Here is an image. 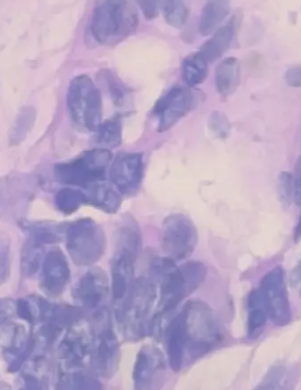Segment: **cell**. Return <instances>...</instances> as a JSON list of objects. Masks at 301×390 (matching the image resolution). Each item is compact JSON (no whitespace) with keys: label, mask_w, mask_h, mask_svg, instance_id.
Wrapping results in <instances>:
<instances>
[{"label":"cell","mask_w":301,"mask_h":390,"mask_svg":"<svg viewBox=\"0 0 301 390\" xmlns=\"http://www.w3.org/2000/svg\"><path fill=\"white\" fill-rule=\"evenodd\" d=\"M111 158L110 152L104 148L86 150L72 160L57 164L55 175L62 183L90 186L105 179Z\"/></svg>","instance_id":"cell-3"},{"label":"cell","mask_w":301,"mask_h":390,"mask_svg":"<svg viewBox=\"0 0 301 390\" xmlns=\"http://www.w3.org/2000/svg\"><path fill=\"white\" fill-rule=\"evenodd\" d=\"M143 175V157L141 153H122L114 159L110 168V177L118 192L132 195L139 188Z\"/></svg>","instance_id":"cell-10"},{"label":"cell","mask_w":301,"mask_h":390,"mask_svg":"<svg viewBox=\"0 0 301 390\" xmlns=\"http://www.w3.org/2000/svg\"><path fill=\"white\" fill-rule=\"evenodd\" d=\"M174 262L167 256L157 257L151 264V273L160 284L158 311L155 318L176 308L196 289Z\"/></svg>","instance_id":"cell-4"},{"label":"cell","mask_w":301,"mask_h":390,"mask_svg":"<svg viewBox=\"0 0 301 390\" xmlns=\"http://www.w3.org/2000/svg\"><path fill=\"white\" fill-rule=\"evenodd\" d=\"M44 281L46 287L52 292L61 290L68 278L69 269L67 261L61 251H50L43 263Z\"/></svg>","instance_id":"cell-15"},{"label":"cell","mask_w":301,"mask_h":390,"mask_svg":"<svg viewBox=\"0 0 301 390\" xmlns=\"http://www.w3.org/2000/svg\"><path fill=\"white\" fill-rule=\"evenodd\" d=\"M247 333L250 338L258 337L269 319L266 305L259 287L253 289L246 300Z\"/></svg>","instance_id":"cell-16"},{"label":"cell","mask_w":301,"mask_h":390,"mask_svg":"<svg viewBox=\"0 0 301 390\" xmlns=\"http://www.w3.org/2000/svg\"><path fill=\"white\" fill-rule=\"evenodd\" d=\"M291 175L287 172L282 173L279 177V195L284 203L289 202L291 199Z\"/></svg>","instance_id":"cell-29"},{"label":"cell","mask_w":301,"mask_h":390,"mask_svg":"<svg viewBox=\"0 0 301 390\" xmlns=\"http://www.w3.org/2000/svg\"><path fill=\"white\" fill-rule=\"evenodd\" d=\"M117 351V343L114 335L110 331L102 334V339L98 347V357L101 367L108 369Z\"/></svg>","instance_id":"cell-26"},{"label":"cell","mask_w":301,"mask_h":390,"mask_svg":"<svg viewBox=\"0 0 301 390\" xmlns=\"http://www.w3.org/2000/svg\"><path fill=\"white\" fill-rule=\"evenodd\" d=\"M197 241L196 228L188 217L179 213L166 217L162 226V246L168 257L174 260L188 257Z\"/></svg>","instance_id":"cell-5"},{"label":"cell","mask_w":301,"mask_h":390,"mask_svg":"<svg viewBox=\"0 0 301 390\" xmlns=\"http://www.w3.org/2000/svg\"><path fill=\"white\" fill-rule=\"evenodd\" d=\"M259 289L266 305L269 319L279 326L289 324L291 311L282 268L277 266L266 273L260 282Z\"/></svg>","instance_id":"cell-7"},{"label":"cell","mask_w":301,"mask_h":390,"mask_svg":"<svg viewBox=\"0 0 301 390\" xmlns=\"http://www.w3.org/2000/svg\"><path fill=\"white\" fill-rule=\"evenodd\" d=\"M143 14L148 19L155 18L158 14L157 3L155 1H137Z\"/></svg>","instance_id":"cell-30"},{"label":"cell","mask_w":301,"mask_h":390,"mask_svg":"<svg viewBox=\"0 0 301 390\" xmlns=\"http://www.w3.org/2000/svg\"><path fill=\"white\" fill-rule=\"evenodd\" d=\"M135 256L133 252L122 247L113 260V295L119 321L124 319L131 298Z\"/></svg>","instance_id":"cell-8"},{"label":"cell","mask_w":301,"mask_h":390,"mask_svg":"<svg viewBox=\"0 0 301 390\" xmlns=\"http://www.w3.org/2000/svg\"><path fill=\"white\" fill-rule=\"evenodd\" d=\"M234 31V26L231 23L222 26L201 46L199 52L207 62L215 61L229 49L233 39Z\"/></svg>","instance_id":"cell-18"},{"label":"cell","mask_w":301,"mask_h":390,"mask_svg":"<svg viewBox=\"0 0 301 390\" xmlns=\"http://www.w3.org/2000/svg\"><path fill=\"white\" fill-rule=\"evenodd\" d=\"M105 76L114 104L117 106H122L124 101L126 90L111 73L107 72L105 73Z\"/></svg>","instance_id":"cell-27"},{"label":"cell","mask_w":301,"mask_h":390,"mask_svg":"<svg viewBox=\"0 0 301 390\" xmlns=\"http://www.w3.org/2000/svg\"><path fill=\"white\" fill-rule=\"evenodd\" d=\"M162 8L164 18L170 26L179 28L186 23L188 8L183 1H165Z\"/></svg>","instance_id":"cell-25"},{"label":"cell","mask_w":301,"mask_h":390,"mask_svg":"<svg viewBox=\"0 0 301 390\" xmlns=\"http://www.w3.org/2000/svg\"><path fill=\"white\" fill-rule=\"evenodd\" d=\"M17 312L19 316L31 322L32 317L26 302L22 300L18 301Z\"/></svg>","instance_id":"cell-33"},{"label":"cell","mask_w":301,"mask_h":390,"mask_svg":"<svg viewBox=\"0 0 301 390\" xmlns=\"http://www.w3.org/2000/svg\"><path fill=\"white\" fill-rule=\"evenodd\" d=\"M209 126L211 129L219 136L224 135L229 129V121L223 113L214 111L210 116Z\"/></svg>","instance_id":"cell-28"},{"label":"cell","mask_w":301,"mask_h":390,"mask_svg":"<svg viewBox=\"0 0 301 390\" xmlns=\"http://www.w3.org/2000/svg\"><path fill=\"white\" fill-rule=\"evenodd\" d=\"M86 202H88V197L84 193L70 188L61 190L55 197L56 206L65 213H72Z\"/></svg>","instance_id":"cell-24"},{"label":"cell","mask_w":301,"mask_h":390,"mask_svg":"<svg viewBox=\"0 0 301 390\" xmlns=\"http://www.w3.org/2000/svg\"><path fill=\"white\" fill-rule=\"evenodd\" d=\"M139 23L137 10L126 1H102L93 9L90 32L95 41L109 44L134 32Z\"/></svg>","instance_id":"cell-2"},{"label":"cell","mask_w":301,"mask_h":390,"mask_svg":"<svg viewBox=\"0 0 301 390\" xmlns=\"http://www.w3.org/2000/svg\"><path fill=\"white\" fill-rule=\"evenodd\" d=\"M94 84L87 75H79L70 81L67 95L66 108L70 117L77 125L82 126L83 114L88 95Z\"/></svg>","instance_id":"cell-13"},{"label":"cell","mask_w":301,"mask_h":390,"mask_svg":"<svg viewBox=\"0 0 301 390\" xmlns=\"http://www.w3.org/2000/svg\"><path fill=\"white\" fill-rule=\"evenodd\" d=\"M97 142L114 148L121 143V126L118 119L113 118L101 123L97 130Z\"/></svg>","instance_id":"cell-23"},{"label":"cell","mask_w":301,"mask_h":390,"mask_svg":"<svg viewBox=\"0 0 301 390\" xmlns=\"http://www.w3.org/2000/svg\"><path fill=\"white\" fill-rule=\"evenodd\" d=\"M294 190L298 201L301 203V156L295 164Z\"/></svg>","instance_id":"cell-32"},{"label":"cell","mask_w":301,"mask_h":390,"mask_svg":"<svg viewBox=\"0 0 301 390\" xmlns=\"http://www.w3.org/2000/svg\"><path fill=\"white\" fill-rule=\"evenodd\" d=\"M161 353L157 349H142L137 355L133 371V379L137 388L146 387L153 375L164 369Z\"/></svg>","instance_id":"cell-14"},{"label":"cell","mask_w":301,"mask_h":390,"mask_svg":"<svg viewBox=\"0 0 301 390\" xmlns=\"http://www.w3.org/2000/svg\"><path fill=\"white\" fill-rule=\"evenodd\" d=\"M240 66L237 59L230 57L222 60L215 70V85L217 92L223 97L234 91L239 83Z\"/></svg>","instance_id":"cell-17"},{"label":"cell","mask_w":301,"mask_h":390,"mask_svg":"<svg viewBox=\"0 0 301 390\" xmlns=\"http://www.w3.org/2000/svg\"><path fill=\"white\" fill-rule=\"evenodd\" d=\"M66 238L68 253L78 264L93 262L103 251V235L90 219H81L72 224L68 228Z\"/></svg>","instance_id":"cell-6"},{"label":"cell","mask_w":301,"mask_h":390,"mask_svg":"<svg viewBox=\"0 0 301 390\" xmlns=\"http://www.w3.org/2000/svg\"><path fill=\"white\" fill-rule=\"evenodd\" d=\"M185 315L183 309L168 324L165 340L168 362L171 369L179 371L186 361L184 335Z\"/></svg>","instance_id":"cell-12"},{"label":"cell","mask_w":301,"mask_h":390,"mask_svg":"<svg viewBox=\"0 0 301 390\" xmlns=\"http://www.w3.org/2000/svg\"><path fill=\"white\" fill-rule=\"evenodd\" d=\"M185 315L186 359H197L216 347L222 340L219 323L210 306L203 301H188Z\"/></svg>","instance_id":"cell-1"},{"label":"cell","mask_w":301,"mask_h":390,"mask_svg":"<svg viewBox=\"0 0 301 390\" xmlns=\"http://www.w3.org/2000/svg\"><path fill=\"white\" fill-rule=\"evenodd\" d=\"M102 102L100 90L95 86L90 90L85 107L82 126L90 131H97L101 124Z\"/></svg>","instance_id":"cell-22"},{"label":"cell","mask_w":301,"mask_h":390,"mask_svg":"<svg viewBox=\"0 0 301 390\" xmlns=\"http://www.w3.org/2000/svg\"><path fill=\"white\" fill-rule=\"evenodd\" d=\"M285 79L288 84L291 86H301V67L289 69L286 72Z\"/></svg>","instance_id":"cell-31"},{"label":"cell","mask_w":301,"mask_h":390,"mask_svg":"<svg viewBox=\"0 0 301 390\" xmlns=\"http://www.w3.org/2000/svg\"><path fill=\"white\" fill-rule=\"evenodd\" d=\"M293 279L295 282H301V260L295 267L293 272Z\"/></svg>","instance_id":"cell-34"},{"label":"cell","mask_w":301,"mask_h":390,"mask_svg":"<svg viewBox=\"0 0 301 390\" xmlns=\"http://www.w3.org/2000/svg\"><path fill=\"white\" fill-rule=\"evenodd\" d=\"M294 235H295V239H298L301 237V212L299 216L298 224L295 229Z\"/></svg>","instance_id":"cell-35"},{"label":"cell","mask_w":301,"mask_h":390,"mask_svg":"<svg viewBox=\"0 0 301 390\" xmlns=\"http://www.w3.org/2000/svg\"><path fill=\"white\" fill-rule=\"evenodd\" d=\"M194 96L191 90L182 86H174L155 102L152 113L157 119V129L164 132L171 128L191 110Z\"/></svg>","instance_id":"cell-9"},{"label":"cell","mask_w":301,"mask_h":390,"mask_svg":"<svg viewBox=\"0 0 301 390\" xmlns=\"http://www.w3.org/2000/svg\"><path fill=\"white\" fill-rule=\"evenodd\" d=\"M134 289L135 293L131 296L128 309L133 315V333L141 336L146 333V318L155 297V288L142 277L137 280Z\"/></svg>","instance_id":"cell-11"},{"label":"cell","mask_w":301,"mask_h":390,"mask_svg":"<svg viewBox=\"0 0 301 390\" xmlns=\"http://www.w3.org/2000/svg\"><path fill=\"white\" fill-rule=\"evenodd\" d=\"M208 75V62L199 52L186 57L182 62V77L190 87L202 84Z\"/></svg>","instance_id":"cell-20"},{"label":"cell","mask_w":301,"mask_h":390,"mask_svg":"<svg viewBox=\"0 0 301 390\" xmlns=\"http://www.w3.org/2000/svg\"><path fill=\"white\" fill-rule=\"evenodd\" d=\"M229 12L226 1H208L203 6L199 22V30L204 35L212 33Z\"/></svg>","instance_id":"cell-19"},{"label":"cell","mask_w":301,"mask_h":390,"mask_svg":"<svg viewBox=\"0 0 301 390\" xmlns=\"http://www.w3.org/2000/svg\"><path fill=\"white\" fill-rule=\"evenodd\" d=\"M88 202L108 213L115 212L120 206L122 199L117 191L106 184L93 186Z\"/></svg>","instance_id":"cell-21"}]
</instances>
